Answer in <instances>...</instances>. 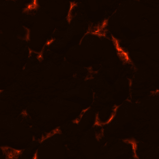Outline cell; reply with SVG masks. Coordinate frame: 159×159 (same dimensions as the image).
<instances>
[{
  "label": "cell",
  "mask_w": 159,
  "mask_h": 159,
  "mask_svg": "<svg viewBox=\"0 0 159 159\" xmlns=\"http://www.w3.org/2000/svg\"><path fill=\"white\" fill-rule=\"evenodd\" d=\"M1 148L6 159L18 158L24 151L23 150L16 149L8 146H2Z\"/></svg>",
  "instance_id": "cell-1"
},
{
  "label": "cell",
  "mask_w": 159,
  "mask_h": 159,
  "mask_svg": "<svg viewBox=\"0 0 159 159\" xmlns=\"http://www.w3.org/2000/svg\"><path fill=\"white\" fill-rule=\"evenodd\" d=\"M38 150H37L35 153L33 157L32 158L33 159H36L38 158Z\"/></svg>",
  "instance_id": "cell-4"
},
{
  "label": "cell",
  "mask_w": 159,
  "mask_h": 159,
  "mask_svg": "<svg viewBox=\"0 0 159 159\" xmlns=\"http://www.w3.org/2000/svg\"><path fill=\"white\" fill-rule=\"evenodd\" d=\"M37 2V1H34L33 2L27 6L26 8L23 10V12H28L30 11H32V10H36L38 9L39 7V5L38 3Z\"/></svg>",
  "instance_id": "cell-3"
},
{
  "label": "cell",
  "mask_w": 159,
  "mask_h": 159,
  "mask_svg": "<svg viewBox=\"0 0 159 159\" xmlns=\"http://www.w3.org/2000/svg\"><path fill=\"white\" fill-rule=\"evenodd\" d=\"M36 140L35 137L34 136H33L32 137V141H34Z\"/></svg>",
  "instance_id": "cell-5"
},
{
  "label": "cell",
  "mask_w": 159,
  "mask_h": 159,
  "mask_svg": "<svg viewBox=\"0 0 159 159\" xmlns=\"http://www.w3.org/2000/svg\"><path fill=\"white\" fill-rule=\"evenodd\" d=\"M61 133V131L59 129V127L56 128V129L53 130L50 133H47L44 135H43L41 139L39 141L40 143H42L43 142L46 140L47 139L55 135L56 134H60Z\"/></svg>",
  "instance_id": "cell-2"
}]
</instances>
